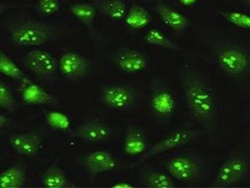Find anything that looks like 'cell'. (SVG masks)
<instances>
[{"label": "cell", "mask_w": 250, "mask_h": 188, "mask_svg": "<svg viewBox=\"0 0 250 188\" xmlns=\"http://www.w3.org/2000/svg\"><path fill=\"white\" fill-rule=\"evenodd\" d=\"M182 86L190 113L203 128L210 132L218 113L217 97L214 90L194 75L186 76Z\"/></svg>", "instance_id": "1"}, {"label": "cell", "mask_w": 250, "mask_h": 188, "mask_svg": "<svg viewBox=\"0 0 250 188\" xmlns=\"http://www.w3.org/2000/svg\"><path fill=\"white\" fill-rule=\"evenodd\" d=\"M197 132L194 130L189 129H176L173 131L168 132L163 139H160L157 143L154 144V146L148 150L146 151L145 154L142 155L141 159L131 165V169H135L138 165L142 163L150 160L153 157H156L158 155L165 154L168 150H177L182 147H186L188 144L193 143L197 138Z\"/></svg>", "instance_id": "2"}, {"label": "cell", "mask_w": 250, "mask_h": 188, "mask_svg": "<svg viewBox=\"0 0 250 188\" xmlns=\"http://www.w3.org/2000/svg\"><path fill=\"white\" fill-rule=\"evenodd\" d=\"M248 169L249 165L244 156L239 154L230 156L220 164L210 186L216 188L232 187L247 176Z\"/></svg>", "instance_id": "3"}, {"label": "cell", "mask_w": 250, "mask_h": 188, "mask_svg": "<svg viewBox=\"0 0 250 188\" xmlns=\"http://www.w3.org/2000/svg\"><path fill=\"white\" fill-rule=\"evenodd\" d=\"M216 60L219 67L230 76L244 75L250 67L249 54L234 45H226L220 48L216 54Z\"/></svg>", "instance_id": "4"}, {"label": "cell", "mask_w": 250, "mask_h": 188, "mask_svg": "<svg viewBox=\"0 0 250 188\" xmlns=\"http://www.w3.org/2000/svg\"><path fill=\"white\" fill-rule=\"evenodd\" d=\"M12 41L18 46L37 47L45 44L50 35L45 27L36 22H25L14 28Z\"/></svg>", "instance_id": "5"}, {"label": "cell", "mask_w": 250, "mask_h": 188, "mask_svg": "<svg viewBox=\"0 0 250 188\" xmlns=\"http://www.w3.org/2000/svg\"><path fill=\"white\" fill-rule=\"evenodd\" d=\"M167 169L172 178L180 182L190 183L200 177V165L188 156H175L168 160Z\"/></svg>", "instance_id": "6"}, {"label": "cell", "mask_w": 250, "mask_h": 188, "mask_svg": "<svg viewBox=\"0 0 250 188\" xmlns=\"http://www.w3.org/2000/svg\"><path fill=\"white\" fill-rule=\"evenodd\" d=\"M58 69L67 79H80L87 75L89 64L86 57L79 53L67 52L59 59Z\"/></svg>", "instance_id": "7"}, {"label": "cell", "mask_w": 250, "mask_h": 188, "mask_svg": "<svg viewBox=\"0 0 250 188\" xmlns=\"http://www.w3.org/2000/svg\"><path fill=\"white\" fill-rule=\"evenodd\" d=\"M7 139L11 148L17 154L32 159L38 156L42 144L41 136L37 132L10 133Z\"/></svg>", "instance_id": "8"}, {"label": "cell", "mask_w": 250, "mask_h": 188, "mask_svg": "<svg viewBox=\"0 0 250 188\" xmlns=\"http://www.w3.org/2000/svg\"><path fill=\"white\" fill-rule=\"evenodd\" d=\"M102 99L105 105L116 111H130L134 105V94L127 87L109 86L103 89Z\"/></svg>", "instance_id": "9"}, {"label": "cell", "mask_w": 250, "mask_h": 188, "mask_svg": "<svg viewBox=\"0 0 250 188\" xmlns=\"http://www.w3.org/2000/svg\"><path fill=\"white\" fill-rule=\"evenodd\" d=\"M150 57L133 48H122L116 56V64L125 74H141L149 66Z\"/></svg>", "instance_id": "10"}, {"label": "cell", "mask_w": 250, "mask_h": 188, "mask_svg": "<svg viewBox=\"0 0 250 188\" xmlns=\"http://www.w3.org/2000/svg\"><path fill=\"white\" fill-rule=\"evenodd\" d=\"M24 64L34 74L42 76L53 75L58 68V63L55 57L42 49L29 52L25 56Z\"/></svg>", "instance_id": "11"}, {"label": "cell", "mask_w": 250, "mask_h": 188, "mask_svg": "<svg viewBox=\"0 0 250 188\" xmlns=\"http://www.w3.org/2000/svg\"><path fill=\"white\" fill-rule=\"evenodd\" d=\"M85 169L93 176L114 170L117 168L116 159L104 150H97L83 159Z\"/></svg>", "instance_id": "12"}, {"label": "cell", "mask_w": 250, "mask_h": 188, "mask_svg": "<svg viewBox=\"0 0 250 188\" xmlns=\"http://www.w3.org/2000/svg\"><path fill=\"white\" fill-rule=\"evenodd\" d=\"M154 114L161 118L170 117L176 112L177 103L173 92L167 88H158L153 92L150 100Z\"/></svg>", "instance_id": "13"}, {"label": "cell", "mask_w": 250, "mask_h": 188, "mask_svg": "<svg viewBox=\"0 0 250 188\" xmlns=\"http://www.w3.org/2000/svg\"><path fill=\"white\" fill-rule=\"evenodd\" d=\"M22 83L21 97L25 104L32 106H50L54 104L53 95L40 85L26 77Z\"/></svg>", "instance_id": "14"}, {"label": "cell", "mask_w": 250, "mask_h": 188, "mask_svg": "<svg viewBox=\"0 0 250 188\" xmlns=\"http://www.w3.org/2000/svg\"><path fill=\"white\" fill-rule=\"evenodd\" d=\"M110 129L102 122L90 121L81 126L72 136L88 143H101L110 138Z\"/></svg>", "instance_id": "15"}, {"label": "cell", "mask_w": 250, "mask_h": 188, "mask_svg": "<svg viewBox=\"0 0 250 188\" xmlns=\"http://www.w3.org/2000/svg\"><path fill=\"white\" fill-rule=\"evenodd\" d=\"M149 149V141L144 131L138 128L130 129L125 136L124 151L128 156H142Z\"/></svg>", "instance_id": "16"}, {"label": "cell", "mask_w": 250, "mask_h": 188, "mask_svg": "<svg viewBox=\"0 0 250 188\" xmlns=\"http://www.w3.org/2000/svg\"><path fill=\"white\" fill-rule=\"evenodd\" d=\"M156 13L164 24L176 32H182L188 27V21L186 15L164 3L156 4Z\"/></svg>", "instance_id": "17"}, {"label": "cell", "mask_w": 250, "mask_h": 188, "mask_svg": "<svg viewBox=\"0 0 250 188\" xmlns=\"http://www.w3.org/2000/svg\"><path fill=\"white\" fill-rule=\"evenodd\" d=\"M26 183V168L23 164H14L0 173V187L21 188Z\"/></svg>", "instance_id": "18"}, {"label": "cell", "mask_w": 250, "mask_h": 188, "mask_svg": "<svg viewBox=\"0 0 250 188\" xmlns=\"http://www.w3.org/2000/svg\"><path fill=\"white\" fill-rule=\"evenodd\" d=\"M94 4L109 19L120 21L127 16V5L124 0H94Z\"/></svg>", "instance_id": "19"}, {"label": "cell", "mask_w": 250, "mask_h": 188, "mask_svg": "<svg viewBox=\"0 0 250 188\" xmlns=\"http://www.w3.org/2000/svg\"><path fill=\"white\" fill-rule=\"evenodd\" d=\"M41 183L46 188H69L73 187L67 175L58 165H51L42 175Z\"/></svg>", "instance_id": "20"}, {"label": "cell", "mask_w": 250, "mask_h": 188, "mask_svg": "<svg viewBox=\"0 0 250 188\" xmlns=\"http://www.w3.org/2000/svg\"><path fill=\"white\" fill-rule=\"evenodd\" d=\"M125 21H126V24L131 30L137 31L148 26L151 23L152 17L148 10L135 3L131 6V9L127 13Z\"/></svg>", "instance_id": "21"}, {"label": "cell", "mask_w": 250, "mask_h": 188, "mask_svg": "<svg viewBox=\"0 0 250 188\" xmlns=\"http://www.w3.org/2000/svg\"><path fill=\"white\" fill-rule=\"evenodd\" d=\"M98 8L88 2H78L69 6V12L80 22L87 26H91L97 17Z\"/></svg>", "instance_id": "22"}, {"label": "cell", "mask_w": 250, "mask_h": 188, "mask_svg": "<svg viewBox=\"0 0 250 188\" xmlns=\"http://www.w3.org/2000/svg\"><path fill=\"white\" fill-rule=\"evenodd\" d=\"M145 41L150 45L165 48L171 52H182V48L179 47L175 43L166 36L164 33L157 30H150L145 36Z\"/></svg>", "instance_id": "23"}, {"label": "cell", "mask_w": 250, "mask_h": 188, "mask_svg": "<svg viewBox=\"0 0 250 188\" xmlns=\"http://www.w3.org/2000/svg\"><path fill=\"white\" fill-rule=\"evenodd\" d=\"M0 72L4 76L16 81H23L25 78L24 72L3 52L0 54Z\"/></svg>", "instance_id": "24"}, {"label": "cell", "mask_w": 250, "mask_h": 188, "mask_svg": "<svg viewBox=\"0 0 250 188\" xmlns=\"http://www.w3.org/2000/svg\"><path fill=\"white\" fill-rule=\"evenodd\" d=\"M219 15L227 23L233 25L234 27L250 32V15L248 14L232 11H220Z\"/></svg>", "instance_id": "25"}, {"label": "cell", "mask_w": 250, "mask_h": 188, "mask_svg": "<svg viewBox=\"0 0 250 188\" xmlns=\"http://www.w3.org/2000/svg\"><path fill=\"white\" fill-rule=\"evenodd\" d=\"M46 122L50 128L58 131L66 132L71 128V120L67 114L60 111H49L46 113Z\"/></svg>", "instance_id": "26"}, {"label": "cell", "mask_w": 250, "mask_h": 188, "mask_svg": "<svg viewBox=\"0 0 250 188\" xmlns=\"http://www.w3.org/2000/svg\"><path fill=\"white\" fill-rule=\"evenodd\" d=\"M146 184L151 188H175V182L171 175L166 172L153 171L146 180Z\"/></svg>", "instance_id": "27"}, {"label": "cell", "mask_w": 250, "mask_h": 188, "mask_svg": "<svg viewBox=\"0 0 250 188\" xmlns=\"http://www.w3.org/2000/svg\"><path fill=\"white\" fill-rule=\"evenodd\" d=\"M36 11L42 17L54 16L60 11L59 0H37Z\"/></svg>", "instance_id": "28"}, {"label": "cell", "mask_w": 250, "mask_h": 188, "mask_svg": "<svg viewBox=\"0 0 250 188\" xmlns=\"http://www.w3.org/2000/svg\"><path fill=\"white\" fill-rule=\"evenodd\" d=\"M0 107L1 109L10 112L16 109V104L10 87L3 82L0 84Z\"/></svg>", "instance_id": "29"}, {"label": "cell", "mask_w": 250, "mask_h": 188, "mask_svg": "<svg viewBox=\"0 0 250 188\" xmlns=\"http://www.w3.org/2000/svg\"><path fill=\"white\" fill-rule=\"evenodd\" d=\"M112 187L114 188H132L133 185L129 182H126V181H120V182L114 183V185H112Z\"/></svg>", "instance_id": "30"}, {"label": "cell", "mask_w": 250, "mask_h": 188, "mask_svg": "<svg viewBox=\"0 0 250 188\" xmlns=\"http://www.w3.org/2000/svg\"><path fill=\"white\" fill-rule=\"evenodd\" d=\"M181 5L187 6V8H189V6L195 5L199 0H178Z\"/></svg>", "instance_id": "31"}, {"label": "cell", "mask_w": 250, "mask_h": 188, "mask_svg": "<svg viewBox=\"0 0 250 188\" xmlns=\"http://www.w3.org/2000/svg\"><path fill=\"white\" fill-rule=\"evenodd\" d=\"M5 126H7V119L5 120L4 115H1V116H0V128H1V130H3Z\"/></svg>", "instance_id": "32"}, {"label": "cell", "mask_w": 250, "mask_h": 188, "mask_svg": "<svg viewBox=\"0 0 250 188\" xmlns=\"http://www.w3.org/2000/svg\"><path fill=\"white\" fill-rule=\"evenodd\" d=\"M241 1H243V2L247 3L248 5H250V0H241Z\"/></svg>", "instance_id": "33"}]
</instances>
